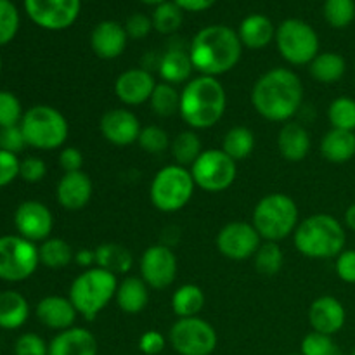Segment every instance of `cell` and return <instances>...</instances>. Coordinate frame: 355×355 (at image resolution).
Returning a JSON list of instances; mask_svg holds the SVG:
<instances>
[{"instance_id": "1", "label": "cell", "mask_w": 355, "mask_h": 355, "mask_svg": "<svg viewBox=\"0 0 355 355\" xmlns=\"http://www.w3.org/2000/svg\"><path fill=\"white\" fill-rule=\"evenodd\" d=\"M304 103V83L288 68H274L263 73L252 90V104L257 113L269 121L288 123Z\"/></svg>"}, {"instance_id": "2", "label": "cell", "mask_w": 355, "mask_h": 355, "mask_svg": "<svg viewBox=\"0 0 355 355\" xmlns=\"http://www.w3.org/2000/svg\"><path fill=\"white\" fill-rule=\"evenodd\" d=\"M243 54L238 31L225 24H210L194 35L189 58L194 71L205 76H220L236 68Z\"/></svg>"}, {"instance_id": "3", "label": "cell", "mask_w": 355, "mask_h": 355, "mask_svg": "<svg viewBox=\"0 0 355 355\" xmlns=\"http://www.w3.org/2000/svg\"><path fill=\"white\" fill-rule=\"evenodd\" d=\"M227 107V94L215 76L191 78L180 90L179 113L193 130L211 128L222 120Z\"/></svg>"}, {"instance_id": "4", "label": "cell", "mask_w": 355, "mask_h": 355, "mask_svg": "<svg viewBox=\"0 0 355 355\" xmlns=\"http://www.w3.org/2000/svg\"><path fill=\"white\" fill-rule=\"evenodd\" d=\"M293 245L307 259H336L347 245L345 225L333 215H311L295 229Z\"/></svg>"}, {"instance_id": "5", "label": "cell", "mask_w": 355, "mask_h": 355, "mask_svg": "<svg viewBox=\"0 0 355 355\" xmlns=\"http://www.w3.org/2000/svg\"><path fill=\"white\" fill-rule=\"evenodd\" d=\"M118 290V279L114 274L90 267L85 269L69 286L68 298L75 305L78 315L87 321L96 319L114 298Z\"/></svg>"}, {"instance_id": "6", "label": "cell", "mask_w": 355, "mask_h": 355, "mask_svg": "<svg viewBox=\"0 0 355 355\" xmlns=\"http://www.w3.org/2000/svg\"><path fill=\"white\" fill-rule=\"evenodd\" d=\"M253 227L262 241L279 243L293 234L298 222V207L288 194L272 193L263 196L253 210Z\"/></svg>"}, {"instance_id": "7", "label": "cell", "mask_w": 355, "mask_h": 355, "mask_svg": "<svg viewBox=\"0 0 355 355\" xmlns=\"http://www.w3.org/2000/svg\"><path fill=\"white\" fill-rule=\"evenodd\" d=\"M28 146L40 151H52L64 146L69 125L64 114L47 104L30 107L19 123Z\"/></svg>"}, {"instance_id": "8", "label": "cell", "mask_w": 355, "mask_h": 355, "mask_svg": "<svg viewBox=\"0 0 355 355\" xmlns=\"http://www.w3.org/2000/svg\"><path fill=\"white\" fill-rule=\"evenodd\" d=\"M196 184L189 168L180 165H166L156 172L149 187V198L156 210L175 214L182 210L193 198Z\"/></svg>"}, {"instance_id": "9", "label": "cell", "mask_w": 355, "mask_h": 355, "mask_svg": "<svg viewBox=\"0 0 355 355\" xmlns=\"http://www.w3.org/2000/svg\"><path fill=\"white\" fill-rule=\"evenodd\" d=\"M276 45L281 58L290 64H311L319 54V35L305 21L290 17L276 28Z\"/></svg>"}, {"instance_id": "10", "label": "cell", "mask_w": 355, "mask_h": 355, "mask_svg": "<svg viewBox=\"0 0 355 355\" xmlns=\"http://www.w3.org/2000/svg\"><path fill=\"white\" fill-rule=\"evenodd\" d=\"M40 263L38 246L21 236L0 238V279L21 283L31 277Z\"/></svg>"}, {"instance_id": "11", "label": "cell", "mask_w": 355, "mask_h": 355, "mask_svg": "<svg viewBox=\"0 0 355 355\" xmlns=\"http://www.w3.org/2000/svg\"><path fill=\"white\" fill-rule=\"evenodd\" d=\"M194 184L207 193H222L234 184L238 166L222 149H207L189 168Z\"/></svg>"}, {"instance_id": "12", "label": "cell", "mask_w": 355, "mask_h": 355, "mask_svg": "<svg viewBox=\"0 0 355 355\" xmlns=\"http://www.w3.org/2000/svg\"><path fill=\"white\" fill-rule=\"evenodd\" d=\"M168 342L179 355H211L217 349V331L201 318L177 319L170 328Z\"/></svg>"}, {"instance_id": "13", "label": "cell", "mask_w": 355, "mask_h": 355, "mask_svg": "<svg viewBox=\"0 0 355 355\" xmlns=\"http://www.w3.org/2000/svg\"><path fill=\"white\" fill-rule=\"evenodd\" d=\"M24 10L37 26L61 31L78 19L82 0H24Z\"/></svg>"}, {"instance_id": "14", "label": "cell", "mask_w": 355, "mask_h": 355, "mask_svg": "<svg viewBox=\"0 0 355 355\" xmlns=\"http://www.w3.org/2000/svg\"><path fill=\"white\" fill-rule=\"evenodd\" d=\"M262 238L253 227V224L243 220H234L225 224L218 231L215 245L217 250L229 260L234 262H245V260L255 257L257 250L262 245Z\"/></svg>"}, {"instance_id": "15", "label": "cell", "mask_w": 355, "mask_h": 355, "mask_svg": "<svg viewBox=\"0 0 355 355\" xmlns=\"http://www.w3.org/2000/svg\"><path fill=\"white\" fill-rule=\"evenodd\" d=\"M177 257L166 245H153L142 253L139 270L151 290H165L177 277Z\"/></svg>"}, {"instance_id": "16", "label": "cell", "mask_w": 355, "mask_h": 355, "mask_svg": "<svg viewBox=\"0 0 355 355\" xmlns=\"http://www.w3.org/2000/svg\"><path fill=\"white\" fill-rule=\"evenodd\" d=\"M14 225L21 238L31 243L45 241L54 229V215L40 201H23L14 211Z\"/></svg>"}, {"instance_id": "17", "label": "cell", "mask_w": 355, "mask_h": 355, "mask_svg": "<svg viewBox=\"0 0 355 355\" xmlns=\"http://www.w3.org/2000/svg\"><path fill=\"white\" fill-rule=\"evenodd\" d=\"M99 128L107 142L123 148V146H130L139 141L142 125L130 110L116 107V110H110L103 114Z\"/></svg>"}, {"instance_id": "18", "label": "cell", "mask_w": 355, "mask_h": 355, "mask_svg": "<svg viewBox=\"0 0 355 355\" xmlns=\"http://www.w3.org/2000/svg\"><path fill=\"white\" fill-rule=\"evenodd\" d=\"M156 80L146 68H130L114 82V94L125 106H141L149 103L156 89Z\"/></svg>"}, {"instance_id": "19", "label": "cell", "mask_w": 355, "mask_h": 355, "mask_svg": "<svg viewBox=\"0 0 355 355\" xmlns=\"http://www.w3.org/2000/svg\"><path fill=\"white\" fill-rule=\"evenodd\" d=\"M345 321L347 311L343 304L338 298L329 297V295L315 298L309 309V322L312 326V331L333 336L342 331Z\"/></svg>"}, {"instance_id": "20", "label": "cell", "mask_w": 355, "mask_h": 355, "mask_svg": "<svg viewBox=\"0 0 355 355\" xmlns=\"http://www.w3.org/2000/svg\"><path fill=\"white\" fill-rule=\"evenodd\" d=\"M128 35L118 21H101L90 33V49L99 59H116L127 49Z\"/></svg>"}, {"instance_id": "21", "label": "cell", "mask_w": 355, "mask_h": 355, "mask_svg": "<svg viewBox=\"0 0 355 355\" xmlns=\"http://www.w3.org/2000/svg\"><path fill=\"white\" fill-rule=\"evenodd\" d=\"M92 179L83 170L64 173L58 182V187H55L58 203L69 211H78L85 208L89 201L92 200Z\"/></svg>"}, {"instance_id": "22", "label": "cell", "mask_w": 355, "mask_h": 355, "mask_svg": "<svg viewBox=\"0 0 355 355\" xmlns=\"http://www.w3.org/2000/svg\"><path fill=\"white\" fill-rule=\"evenodd\" d=\"M38 321L45 326V328L55 329V331H66V329L73 328L76 321L75 305L71 300L66 297H59V295H51V297L42 298L35 309Z\"/></svg>"}, {"instance_id": "23", "label": "cell", "mask_w": 355, "mask_h": 355, "mask_svg": "<svg viewBox=\"0 0 355 355\" xmlns=\"http://www.w3.org/2000/svg\"><path fill=\"white\" fill-rule=\"evenodd\" d=\"M99 345L89 329L73 328L59 331L49 343V355H97Z\"/></svg>"}, {"instance_id": "24", "label": "cell", "mask_w": 355, "mask_h": 355, "mask_svg": "<svg viewBox=\"0 0 355 355\" xmlns=\"http://www.w3.org/2000/svg\"><path fill=\"white\" fill-rule=\"evenodd\" d=\"M312 141L307 128L295 121H288L283 125L277 135V149L281 156L288 162H302L311 153Z\"/></svg>"}, {"instance_id": "25", "label": "cell", "mask_w": 355, "mask_h": 355, "mask_svg": "<svg viewBox=\"0 0 355 355\" xmlns=\"http://www.w3.org/2000/svg\"><path fill=\"white\" fill-rule=\"evenodd\" d=\"M194 66L189 58V49L170 47L158 61V73L163 82L170 85H186L193 78Z\"/></svg>"}, {"instance_id": "26", "label": "cell", "mask_w": 355, "mask_h": 355, "mask_svg": "<svg viewBox=\"0 0 355 355\" xmlns=\"http://www.w3.org/2000/svg\"><path fill=\"white\" fill-rule=\"evenodd\" d=\"M238 37L243 47L259 51V49L267 47L270 42L276 40V26L263 14H250L239 24Z\"/></svg>"}, {"instance_id": "27", "label": "cell", "mask_w": 355, "mask_h": 355, "mask_svg": "<svg viewBox=\"0 0 355 355\" xmlns=\"http://www.w3.org/2000/svg\"><path fill=\"white\" fill-rule=\"evenodd\" d=\"M149 290L151 288L144 283L142 277L128 276L121 283H118L114 300H116L120 311H123L125 314H139L148 307Z\"/></svg>"}, {"instance_id": "28", "label": "cell", "mask_w": 355, "mask_h": 355, "mask_svg": "<svg viewBox=\"0 0 355 355\" xmlns=\"http://www.w3.org/2000/svg\"><path fill=\"white\" fill-rule=\"evenodd\" d=\"M321 155L326 162L342 165L355 156V132L331 128L321 139Z\"/></svg>"}, {"instance_id": "29", "label": "cell", "mask_w": 355, "mask_h": 355, "mask_svg": "<svg viewBox=\"0 0 355 355\" xmlns=\"http://www.w3.org/2000/svg\"><path fill=\"white\" fill-rule=\"evenodd\" d=\"M96 267L107 270L114 276L130 272L134 267V257L130 250L118 243H103L96 248Z\"/></svg>"}, {"instance_id": "30", "label": "cell", "mask_w": 355, "mask_h": 355, "mask_svg": "<svg viewBox=\"0 0 355 355\" xmlns=\"http://www.w3.org/2000/svg\"><path fill=\"white\" fill-rule=\"evenodd\" d=\"M30 315V305L26 298L17 291L0 293V328L19 329Z\"/></svg>"}, {"instance_id": "31", "label": "cell", "mask_w": 355, "mask_h": 355, "mask_svg": "<svg viewBox=\"0 0 355 355\" xmlns=\"http://www.w3.org/2000/svg\"><path fill=\"white\" fill-rule=\"evenodd\" d=\"M311 76L319 83H336L347 71V61L338 52H319L314 61L309 64Z\"/></svg>"}, {"instance_id": "32", "label": "cell", "mask_w": 355, "mask_h": 355, "mask_svg": "<svg viewBox=\"0 0 355 355\" xmlns=\"http://www.w3.org/2000/svg\"><path fill=\"white\" fill-rule=\"evenodd\" d=\"M203 290L198 284H182L175 293L172 295V311L179 319L198 318L205 307Z\"/></svg>"}, {"instance_id": "33", "label": "cell", "mask_w": 355, "mask_h": 355, "mask_svg": "<svg viewBox=\"0 0 355 355\" xmlns=\"http://www.w3.org/2000/svg\"><path fill=\"white\" fill-rule=\"evenodd\" d=\"M170 151H172L173 159H175L177 165L180 166H193V163L196 162L201 156V153L205 151L203 144H201L200 135L194 130H184L179 135H175L170 144Z\"/></svg>"}, {"instance_id": "34", "label": "cell", "mask_w": 355, "mask_h": 355, "mask_svg": "<svg viewBox=\"0 0 355 355\" xmlns=\"http://www.w3.org/2000/svg\"><path fill=\"white\" fill-rule=\"evenodd\" d=\"M38 257H40L42 266L49 269H62L75 260V252L64 239L49 238L38 246Z\"/></svg>"}, {"instance_id": "35", "label": "cell", "mask_w": 355, "mask_h": 355, "mask_svg": "<svg viewBox=\"0 0 355 355\" xmlns=\"http://www.w3.org/2000/svg\"><path fill=\"white\" fill-rule=\"evenodd\" d=\"M255 149V134L246 127H232L225 132L222 151L234 162L246 159Z\"/></svg>"}, {"instance_id": "36", "label": "cell", "mask_w": 355, "mask_h": 355, "mask_svg": "<svg viewBox=\"0 0 355 355\" xmlns=\"http://www.w3.org/2000/svg\"><path fill=\"white\" fill-rule=\"evenodd\" d=\"M153 28L162 35H173L180 30L184 23V10L172 0L159 3L153 10Z\"/></svg>"}, {"instance_id": "37", "label": "cell", "mask_w": 355, "mask_h": 355, "mask_svg": "<svg viewBox=\"0 0 355 355\" xmlns=\"http://www.w3.org/2000/svg\"><path fill=\"white\" fill-rule=\"evenodd\" d=\"M151 110L155 111V114L162 118L173 116L175 113H179L180 107V92L177 90L175 85H170L166 82L156 83V89L153 92L151 99Z\"/></svg>"}, {"instance_id": "38", "label": "cell", "mask_w": 355, "mask_h": 355, "mask_svg": "<svg viewBox=\"0 0 355 355\" xmlns=\"http://www.w3.org/2000/svg\"><path fill=\"white\" fill-rule=\"evenodd\" d=\"M253 260H255L253 263H255L257 272L262 274V276L270 277L276 276L281 270V267H283L284 263V255L283 250L279 248L277 243L263 241L262 245H260V248L257 250Z\"/></svg>"}, {"instance_id": "39", "label": "cell", "mask_w": 355, "mask_h": 355, "mask_svg": "<svg viewBox=\"0 0 355 355\" xmlns=\"http://www.w3.org/2000/svg\"><path fill=\"white\" fill-rule=\"evenodd\" d=\"M328 120L331 128L355 132V99L352 97H336L328 107Z\"/></svg>"}, {"instance_id": "40", "label": "cell", "mask_w": 355, "mask_h": 355, "mask_svg": "<svg viewBox=\"0 0 355 355\" xmlns=\"http://www.w3.org/2000/svg\"><path fill=\"white\" fill-rule=\"evenodd\" d=\"M324 19L336 30L350 26L355 19V0H324Z\"/></svg>"}, {"instance_id": "41", "label": "cell", "mask_w": 355, "mask_h": 355, "mask_svg": "<svg viewBox=\"0 0 355 355\" xmlns=\"http://www.w3.org/2000/svg\"><path fill=\"white\" fill-rule=\"evenodd\" d=\"M302 355H343L340 347L336 345L333 336L322 335V333L311 331L300 345Z\"/></svg>"}, {"instance_id": "42", "label": "cell", "mask_w": 355, "mask_h": 355, "mask_svg": "<svg viewBox=\"0 0 355 355\" xmlns=\"http://www.w3.org/2000/svg\"><path fill=\"white\" fill-rule=\"evenodd\" d=\"M19 30V12L10 0H0V45L14 40Z\"/></svg>"}, {"instance_id": "43", "label": "cell", "mask_w": 355, "mask_h": 355, "mask_svg": "<svg viewBox=\"0 0 355 355\" xmlns=\"http://www.w3.org/2000/svg\"><path fill=\"white\" fill-rule=\"evenodd\" d=\"M137 142L146 153H149V155H162V153L172 144L166 130H163L162 127H156V125L142 127Z\"/></svg>"}, {"instance_id": "44", "label": "cell", "mask_w": 355, "mask_h": 355, "mask_svg": "<svg viewBox=\"0 0 355 355\" xmlns=\"http://www.w3.org/2000/svg\"><path fill=\"white\" fill-rule=\"evenodd\" d=\"M23 114L19 99L9 90H0V128L19 125Z\"/></svg>"}, {"instance_id": "45", "label": "cell", "mask_w": 355, "mask_h": 355, "mask_svg": "<svg viewBox=\"0 0 355 355\" xmlns=\"http://www.w3.org/2000/svg\"><path fill=\"white\" fill-rule=\"evenodd\" d=\"M14 355H49V343L35 333H24L14 343Z\"/></svg>"}, {"instance_id": "46", "label": "cell", "mask_w": 355, "mask_h": 355, "mask_svg": "<svg viewBox=\"0 0 355 355\" xmlns=\"http://www.w3.org/2000/svg\"><path fill=\"white\" fill-rule=\"evenodd\" d=\"M47 175V165L42 158L37 156H28L21 162L19 165V177L28 184H37L40 180H44V177Z\"/></svg>"}, {"instance_id": "47", "label": "cell", "mask_w": 355, "mask_h": 355, "mask_svg": "<svg viewBox=\"0 0 355 355\" xmlns=\"http://www.w3.org/2000/svg\"><path fill=\"white\" fill-rule=\"evenodd\" d=\"M151 30H155L151 17L142 12L130 14L125 21V31H127L128 38H132V40H142V38L151 33Z\"/></svg>"}, {"instance_id": "48", "label": "cell", "mask_w": 355, "mask_h": 355, "mask_svg": "<svg viewBox=\"0 0 355 355\" xmlns=\"http://www.w3.org/2000/svg\"><path fill=\"white\" fill-rule=\"evenodd\" d=\"M26 146L28 144L26 141H24L23 130H21L19 125H16V127L0 128V149H2V151L17 155V153L23 151Z\"/></svg>"}, {"instance_id": "49", "label": "cell", "mask_w": 355, "mask_h": 355, "mask_svg": "<svg viewBox=\"0 0 355 355\" xmlns=\"http://www.w3.org/2000/svg\"><path fill=\"white\" fill-rule=\"evenodd\" d=\"M19 158L17 155L0 149V187L9 186L19 177Z\"/></svg>"}, {"instance_id": "50", "label": "cell", "mask_w": 355, "mask_h": 355, "mask_svg": "<svg viewBox=\"0 0 355 355\" xmlns=\"http://www.w3.org/2000/svg\"><path fill=\"white\" fill-rule=\"evenodd\" d=\"M336 276L347 284H355V250H343L335 262Z\"/></svg>"}, {"instance_id": "51", "label": "cell", "mask_w": 355, "mask_h": 355, "mask_svg": "<svg viewBox=\"0 0 355 355\" xmlns=\"http://www.w3.org/2000/svg\"><path fill=\"white\" fill-rule=\"evenodd\" d=\"M166 340L165 336L162 335L156 329H151V331H146L144 335L139 338V350H141L144 355H159L165 350Z\"/></svg>"}, {"instance_id": "52", "label": "cell", "mask_w": 355, "mask_h": 355, "mask_svg": "<svg viewBox=\"0 0 355 355\" xmlns=\"http://www.w3.org/2000/svg\"><path fill=\"white\" fill-rule=\"evenodd\" d=\"M59 165L64 170V173L71 172H80L83 166V155L78 148H73V146H68V148H62L61 155H59Z\"/></svg>"}, {"instance_id": "53", "label": "cell", "mask_w": 355, "mask_h": 355, "mask_svg": "<svg viewBox=\"0 0 355 355\" xmlns=\"http://www.w3.org/2000/svg\"><path fill=\"white\" fill-rule=\"evenodd\" d=\"M172 2H175L184 12H203L210 9L217 0H172Z\"/></svg>"}, {"instance_id": "54", "label": "cell", "mask_w": 355, "mask_h": 355, "mask_svg": "<svg viewBox=\"0 0 355 355\" xmlns=\"http://www.w3.org/2000/svg\"><path fill=\"white\" fill-rule=\"evenodd\" d=\"M75 262L78 263L80 267H85V269L96 267V250H80V252L75 253Z\"/></svg>"}, {"instance_id": "55", "label": "cell", "mask_w": 355, "mask_h": 355, "mask_svg": "<svg viewBox=\"0 0 355 355\" xmlns=\"http://www.w3.org/2000/svg\"><path fill=\"white\" fill-rule=\"evenodd\" d=\"M343 224H345L347 229L355 232V203L350 205L345 210V215H343Z\"/></svg>"}, {"instance_id": "56", "label": "cell", "mask_w": 355, "mask_h": 355, "mask_svg": "<svg viewBox=\"0 0 355 355\" xmlns=\"http://www.w3.org/2000/svg\"><path fill=\"white\" fill-rule=\"evenodd\" d=\"M139 2L146 3V6H153V7H158L159 3L166 2V0H139Z\"/></svg>"}, {"instance_id": "57", "label": "cell", "mask_w": 355, "mask_h": 355, "mask_svg": "<svg viewBox=\"0 0 355 355\" xmlns=\"http://www.w3.org/2000/svg\"><path fill=\"white\" fill-rule=\"evenodd\" d=\"M0 71H2V55H0Z\"/></svg>"}, {"instance_id": "58", "label": "cell", "mask_w": 355, "mask_h": 355, "mask_svg": "<svg viewBox=\"0 0 355 355\" xmlns=\"http://www.w3.org/2000/svg\"><path fill=\"white\" fill-rule=\"evenodd\" d=\"M349 355H355V347H354L352 350H350V354H349Z\"/></svg>"}, {"instance_id": "59", "label": "cell", "mask_w": 355, "mask_h": 355, "mask_svg": "<svg viewBox=\"0 0 355 355\" xmlns=\"http://www.w3.org/2000/svg\"><path fill=\"white\" fill-rule=\"evenodd\" d=\"M291 355H302V354H291Z\"/></svg>"}]
</instances>
